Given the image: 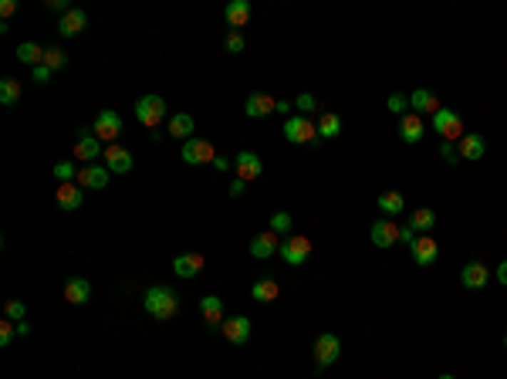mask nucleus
<instances>
[{
  "mask_svg": "<svg viewBox=\"0 0 507 379\" xmlns=\"http://www.w3.org/2000/svg\"><path fill=\"white\" fill-rule=\"evenodd\" d=\"M145 312L153 315V318H159V322H169V318H176V312H180V291L169 285H156L145 291Z\"/></svg>",
  "mask_w": 507,
  "mask_h": 379,
  "instance_id": "nucleus-1",
  "label": "nucleus"
},
{
  "mask_svg": "<svg viewBox=\"0 0 507 379\" xmlns=\"http://www.w3.org/2000/svg\"><path fill=\"white\" fill-rule=\"evenodd\" d=\"M285 139L291 146H318V122H312L308 116H287Z\"/></svg>",
  "mask_w": 507,
  "mask_h": 379,
  "instance_id": "nucleus-2",
  "label": "nucleus"
},
{
  "mask_svg": "<svg viewBox=\"0 0 507 379\" xmlns=\"http://www.w3.org/2000/svg\"><path fill=\"white\" fill-rule=\"evenodd\" d=\"M433 132L443 136V143H460V139H464V118H460V112L440 108V112L433 116Z\"/></svg>",
  "mask_w": 507,
  "mask_h": 379,
  "instance_id": "nucleus-3",
  "label": "nucleus"
},
{
  "mask_svg": "<svg viewBox=\"0 0 507 379\" xmlns=\"http://www.w3.org/2000/svg\"><path fill=\"white\" fill-rule=\"evenodd\" d=\"M135 118H139L149 132H156L159 122L166 118V102H163L159 95H143V98L135 102Z\"/></svg>",
  "mask_w": 507,
  "mask_h": 379,
  "instance_id": "nucleus-4",
  "label": "nucleus"
},
{
  "mask_svg": "<svg viewBox=\"0 0 507 379\" xmlns=\"http://www.w3.org/2000/svg\"><path fill=\"white\" fill-rule=\"evenodd\" d=\"M338 355H342V339H338L335 332H322V335L314 339V366L318 369L335 366Z\"/></svg>",
  "mask_w": 507,
  "mask_h": 379,
  "instance_id": "nucleus-5",
  "label": "nucleus"
},
{
  "mask_svg": "<svg viewBox=\"0 0 507 379\" xmlns=\"http://www.w3.org/2000/svg\"><path fill=\"white\" fill-rule=\"evenodd\" d=\"M277 254L285 258V264H295V268H298V264H304L312 258V241L304 234H291L281 241V251H277Z\"/></svg>",
  "mask_w": 507,
  "mask_h": 379,
  "instance_id": "nucleus-6",
  "label": "nucleus"
},
{
  "mask_svg": "<svg viewBox=\"0 0 507 379\" xmlns=\"http://www.w3.org/2000/svg\"><path fill=\"white\" fill-rule=\"evenodd\" d=\"M91 132L102 139V143H116L118 136H122V116H118L116 108H102L98 116H95V126H91Z\"/></svg>",
  "mask_w": 507,
  "mask_h": 379,
  "instance_id": "nucleus-7",
  "label": "nucleus"
},
{
  "mask_svg": "<svg viewBox=\"0 0 507 379\" xmlns=\"http://www.w3.org/2000/svg\"><path fill=\"white\" fill-rule=\"evenodd\" d=\"M217 159V149L207 143V139H186L183 143V163H190V166H207Z\"/></svg>",
  "mask_w": 507,
  "mask_h": 379,
  "instance_id": "nucleus-8",
  "label": "nucleus"
},
{
  "mask_svg": "<svg viewBox=\"0 0 507 379\" xmlns=\"http://www.w3.org/2000/svg\"><path fill=\"white\" fill-rule=\"evenodd\" d=\"M234 166H237V180H244V183H254V180H260V176H264V159H260L254 149L237 153Z\"/></svg>",
  "mask_w": 507,
  "mask_h": 379,
  "instance_id": "nucleus-9",
  "label": "nucleus"
},
{
  "mask_svg": "<svg viewBox=\"0 0 507 379\" xmlns=\"http://www.w3.org/2000/svg\"><path fill=\"white\" fill-rule=\"evenodd\" d=\"M98 156H105V153H102V139H98L91 129H81L78 136H75V159H81V163L88 166V163H95Z\"/></svg>",
  "mask_w": 507,
  "mask_h": 379,
  "instance_id": "nucleus-10",
  "label": "nucleus"
},
{
  "mask_svg": "<svg viewBox=\"0 0 507 379\" xmlns=\"http://www.w3.org/2000/svg\"><path fill=\"white\" fill-rule=\"evenodd\" d=\"M369 237H372V244L376 248H396L399 244V223H392L389 217H379V221H372V231H369Z\"/></svg>",
  "mask_w": 507,
  "mask_h": 379,
  "instance_id": "nucleus-11",
  "label": "nucleus"
},
{
  "mask_svg": "<svg viewBox=\"0 0 507 379\" xmlns=\"http://www.w3.org/2000/svg\"><path fill=\"white\" fill-rule=\"evenodd\" d=\"M250 258H257V261H267V258H274L277 251H281V241H277V234L274 231H264V234H254L250 237Z\"/></svg>",
  "mask_w": 507,
  "mask_h": 379,
  "instance_id": "nucleus-12",
  "label": "nucleus"
},
{
  "mask_svg": "<svg viewBox=\"0 0 507 379\" xmlns=\"http://www.w3.org/2000/svg\"><path fill=\"white\" fill-rule=\"evenodd\" d=\"M460 281H464V288H470V291H481V288L491 281V268L483 261H467L464 271H460Z\"/></svg>",
  "mask_w": 507,
  "mask_h": 379,
  "instance_id": "nucleus-13",
  "label": "nucleus"
},
{
  "mask_svg": "<svg viewBox=\"0 0 507 379\" xmlns=\"http://www.w3.org/2000/svg\"><path fill=\"white\" fill-rule=\"evenodd\" d=\"M426 136V122H423V116H416V112H406L403 118H399V139L409 146H416L419 139Z\"/></svg>",
  "mask_w": 507,
  "mask_h": 379,
  "instance_id": "nucleus-14",
  "label": "nucleus"
},
{
  "mask_svg": "<svg viewBox=\"0 0 507 379\" xmlns=\"http://www.w3.org/2000/svg\"><path fill=\"white\" fill-rule=\"evenodd\" d=\"M223 332V339L227 342H234V345H244V342L250 339V318L247 315H234V318H227L220 325Z\"/></svg>",
  "mask_w": 507,
  "mask_h": 379,
  "instance_id": "nucleus-15",
  "label": "nucleus"
},
{
  "mask_svg": "<svg viewBox=\"0 0 507 379\" xmlns=\"http://www.w3.org/2000/svg\"><path fill=\"white\" fill-rule=\"evenodd\" d=\"M78 186H85V190H105V186H108V166H102V163H88V166H81L78 170Z\"/></svg>",
  "mask_w": 507,
  "mask_h": 379,
  "instance_id": "nucleus-16",
  "label": "nucleus"
},
{
  "mask_svg": "<svg viewBox=\"0 0 507 379\" xmlns=\"http://www.w3.org/2000/svg\"><path fill=\"white\" fill-rule=\"evenodd\" d=\"M409 254H413V261H416L419 268H429V264L440 258V244H436L429 234H423V237H416V244L409 248Z\"/></svg>",
  "mask_w": 507,
  "mask_h": 379,
  "instance_id": "nucleus-17",
  "label": "nucleus"
},
{
  "mask_svg": "<svg viewBox=\"0 0 507 379\" xmlns=\"http://www.w3.org/2000/svg\"><path fill=\"white\" fill-rule=\"evenodd\" d=\"M409 108L416 112V116H436L443 105H440V98H436V92H429V89H416V92L409 95Z\"/></svg>",
  "mask_w": 507,
  "mask_h": 379,
  "instance_id": "nucleus-18",
  "label": "nucleus"
},
{
  "mask_svg": "<svg viewBox=\"0 0 507 379\" xmlns=\"http://www.w3.org/2000/svg\"><path fill=\"white\" fill-rule=\"evenodd\" d=\"M203 264H207V258H203V254L186 251V254H176V258H173V271H176L180 278H196L200 271H203Z\"/></svg>",
  "mask_w": 507,
  "mask_h": 379,
  "instance_id": "nucleus-19",
  "label": "nucleus"
},
{
  "mask_svg": "<svg viewBox=\"0 0 507 379\" xmlns=\"http://www.w3.org/2000/svg\"><path fill=\"white\" fill-rule=\"evenodd\" d=\"M105 166H108V173H129L132 170V153L126 149V146H105Z\"/></svg>",
  "mask_w": 507,
  "mask_h": 379,
  "instance_id": "nucleus-20",
  "label": "nucleus"
},
{
  "mask_svg": "<svg viewBox=\"0 0 507 379\" xmlns=\"http://www.w3.org/2000/svg\"><path fill=\"white\" fill-rule=\"evenodd\" d=\"M200 315H203V322H207V328H217L223 325V298H217V295H203L200 298Z\"/></svg>",
  "mask_w": 507,
  "mask_h": 379,
  "instance_id": "nucleus-21",
  "label": "nucleus"
},
{
  "mask_svg": "<svg viewBox=\"0 0 507 379\" xmlns=\"http://www.w3.org/2000/svg\"><path fill=\"white\" fill-rule=\"evenodd\" d=\"M456 149H460V159L477 163V159H483V153H487V143H483L481 132H464V139L456 143Z\"/></svg>",
  "mask_w": 507,
  "mask_h": 379,
  "instance_id": "nucleus-22",
  "label": "nucleus"
},
{
  "mask_svg": "<svg viewBox=\"0 0 507 379\" xmlns=\"http://www.w3.org/2000/svg\"><path fill=\"white\" fill-rule=\"evenodd\" d=\"M88 27V14L78 11V7H71L68 14H61V21H58V31H61V38H75Z\"/></svg>",
  "mask_w": 507,
  "mask_h": 379,
  "instance_id": "nucleus-23",
  "label": "nucleus"
},
{
  "mask_svg": "<svg viewBox=\"0 0 507 379\" xmlns=\"http://www.w3.org/2000/svg\"><path fill=\"white\" fill-rule=\"evenodd\" d=\"M54 200H58V207L61 210L75 213V210L85 203V193H81V186H75V183H61L58 190H54Z\"/></svg>",
  "mask_w": 507,
  "mask_h": 379,
  "instance_id": "nucleus-24",
  "label": "nucleus"
},
{
  "mask_svg": "<svg viewBox=\"0 0 507 379\" xmlns=\"http://www.w3.org/2000/svg\"><path fill=\"white\" fill-rule=\"evenodd\" d=\"M274 108H277V102H274L271 95H264V92H250V95H247V102H244V112H247L250 118L271 116Z\"/></svg>",
  "mask_w": 507,
  "mask_h": 379,
  "instance_id": "nucleus-25",
  "label": "nucleus"
},
{
  "mask_svg": "<svg viewBox=\"0 0 507 379\" xmlns=\"http://www.w3.org/2000/svg\"><path fill=\"white\" fill-rule=\"evenodd\" d=\"M91 298V281L88 278H68L65 281V301L68 305H85Z\"/></svg>",
  "mask_w": 507,
  "mask_h": 379,
  "instance_id": "nucleus-26",
  "label": "nucleus"
},
{
  "mask_svg": "<svg viewBox=\"0 0 507 379\" xmlns=\"http://www.w3.org/2000/svg\"><path fill=\"white\" fill-rule=\"evenodd\" d=\"M277 295H281V285H277L274 278H260V281H254V285H250V298L260 301V305H271V301H277Z\"/></svg>",
  "mask_w": 507,
  "mask_h": 379,
  "instance_id": "nucleus-27",
  "label": "nucleus"
},
{
  "mask_svg": "<svg viewBox=\"0 0 507 379\" xmlns=\"http://www.w3.org/2000/svg\"><path fill=\"white\" fill-rule=\"evenodd\" d=\"M223 17H227V24L234 27H244L250 21V0H230L227 7H223Z\"/></svg>",
  "mask_w": 507,
  "mask_h": 379,
  "instance_id": "nucleus-28",
  "label": "nucleus"
},
{
  "mask_svg": "<svg viewBox=\"0 0 507 379\" xmlns=\"http://www.w3.org/2000/svg\"><path fill=\"white\" fill-rule=\"evenodd\" d=\"M169 136H176V139H193V129H196V122H193V116H186V112H176V116H169Z\"/></svg>",
  "mask_w": 507,
  "mask_h": 379,
  "instance_id": "nucleus-29",
  "label": "nucleus"
},
{
  "mask_svg": "<svg viewBox=\"0 0 507 379\" xmlns=\"http://www.w3.org/2000/svg\"><path fill=\"white\" fill-rule=\"evenodd\" d=\"M376 203H379V210H382V213H389V217H399V213L406 210V200H403L399 190H386V193H379Z\"/></svg>",
  "mask_w": 507,
  "mask_h": 379,
  "instance_id": "nucleus-30",
  "label": "nucleus"
},
{
  "mask_svg": "<svg viewBox=\"0 0 507 379\" xmlns=\"http://www.w3.org/2000/svg\"><path fill=\"white\" fill-rule=\"evenodd\" d=\"M335 136H342V116L322 112L318 116V139H335Z\"/></svg>",
  "mask_w": 507,
  "mask_h": 379,
  "instance_id": "nucleus-31",
  "label": "nucleus"
},
{
  "mask_svg": "<svg viewBox=\"0 0 507 379\" xmlns=\"http://www.w3.org/2000/svg\"><path fill=\"white\" fill-rule=\"evenodd\" d=\"M17 61H21V65L38 68L41 61H44V48L34 44V41H24V44H17Z\"/></svg>",
  "mask_w": 507,
  "mask_h": 379,
  "instance_id": "nucleus-32",
  "label": "nucleus"
},
{
  "mask_svg": "<svg viewBox=\"0 0 507 379\" xmlns=\"http://www.w3.org/2000/svg\"><path fill=\"white\" fill-rule=\"evenodd\" d=\"M409 227H413L416 234H429V231L436 227V213H433V210H429V207L416 210V213L409 217Z\"/></svg>",
  "mask_w": 507,
  "mask_h": 379,
  "instance_id": "nucleus-33",
  "label": "nucleus"
},
{
  "mask_svg": "<svg viewBox=\"0 0 507 379\" xmlns=\"http://www.w3.org/2000/svg\"><path fill=\"white\" fill-rule=\"evenodd\" d=\"M0 102H4V105H17V102H21V81H17V79H0Z\"/></svg>",
  "mask_w": 507,
  "mask_h": 379,
  "instance_id": "nucleus-34",
  "label": "nucleus"
},
{
  "mask_svg": "<svg viewBox=\"0 0 507 379\" xmlns=\"http://www.w3.org/2000/svg\"><path fill=\"white\" fill-rule=\"evenodd\" d=\"M271 231L281 237H291V213L287 210H274L271 213Z\"/></svg>",
  "mask_w": 507,
  "mask_h": 379,
  "instance_id": "nucleus-35",
  "label": "nucleus"
},
{
  "mask_svg": "<svg viewBox=\"0 0 507 379\" xmlns=\"http://www.w3.org/2000/svg\"><path fill=\"white\" fill-rule=\"evenodd\" d=\"M386 105H389L392 116H399V118H403L406 112H413V108H409V95H403V92H392L389 98H386Z\"/></svg>",
  "mask_w": 507,
  "mask_h": 379,
  "instance_id": "nucleus-36",
  "label": "nucleus"
},
{
  "mask_svg": "<svg viewBox=\"0 0 507 379\" xmlns=\"http://www.w3.org/2000/svg\"><path fill=\"white\" fill-rule=\"evenodd\" d=\"M41 65H48L51 71H58V68L68 65V54L61 51V48H44V61H41Z\"/></svg>",
  "mask_w": 507,
  "mask_h": 379,
  "instance_id": "nucleus-37",
  "label": "nucleus"
},
{
  "mask_svg": "<svg viewBox=\"0 0 507 379\" xmlns=\"http://www.w3.org/2000/svg\"><path fill=\"white\" fill-rule=\"evenodd\" d=\"M54 180H58V183H75V180H78L75 163H54Z\"/></svg>",
  "mask_w": 507,
  "mask_h": 379,
  "instance_id": "nucleus-38",
  "label": "nucleus"
},
{
  "mask_svg": "<svg viewBox=\"0 0 507 379\" xmlns=\"http://www.w3.org/2000/svg\"><path fill=\"white\" fill-rule=\"evenodd\" d=\"M295 108H298V116H312V112H318V98L312 92H301L295 98Z\"/></svg>",
  "mask_w": 507,
  "mask_h": 379,
  "instance_id": "nucleus-39",
  "label": "nucleus"
},
{
  "mask_svg": "<svg viewBox=\"0 0 507 379\" xmlns=\"http://www.w3.org/2000/svg\"><path fill=\"white\" fill-rule=\"evenodd\" d=\"M4 315H7V322H24V315H27V308H24V301H7L4 305Z\"/></svg>",
  "mask_w": 507,
  "mask_h": 379,
  "instance_id": "nucleus-40",
  "label": "nucleus"
},
{
  "mask_svg": "<svg viewBox=\"0 0 507 379\" xmlns=\"http://www.w3.org/2000/svg\"><path fill=\"white\" fill-rule=\"evenodd\" d=\"M223 48H227L230 54H240V51H244V38H240L237 31H230V34H227V41H223Z\"/></svg>",
  "mask_w": 507,
  "mask_h": 379,
  "instance_id": "nucleus-41",
  "label": "nucleus"
},
{
  "mask_svg": "<svg viewBox=\"0 0 507 379\" xmlns=\"http://www.w3.org/2000/svg\"><path fill=\"white\" fill-rule=\"evenodd\" d=\"M440 156L450 163V166H456V159H460V149H456V143H440Z\"/></svg>",
  "mask_w": 507,
  "mask_h": 379,
  "instance_id": "nucleus-42",
  "label": "nucleus"
},
{
  "mask_svg": "<svg viewBox=\"0 0 507 379\" xmlns=\"http://www.w3.org/2000/svg\"><path fill=\"white\" fill-rule=\"evenodd\" d=\"M51 68L48 65H38V68H31V81H38V85H48V81H51Z\"/></svg>",
  "mask_w": 507,
  "mask_h": 379,
  "instance_id": "nucleus-43",
  "label": "nucleus"
},
{
  "mask_svg": "<svg viewBox=\"0 0 507 379\" xmlns=\"http://www.w3.org/2000/svg\"><path fill=\"white\" fill-rule=\"evenodd\" d=\"M416 231H413V227H409V223H403V227H399V244H406V248H413V244H416Z\"/></svg>",
  "mask_w": 507,
  "mask_h": 379,
  "instance_id": "nucleus-44",
  "label": "nucleus"
},
{
  "mask_svg": "<svg viewBox=\"0 0 507 379\" xmlns=\"http://www.w3.org/2000/svg\"><path fill=\"white\" fill-rule=\"evenodd\" d=\"M14 335H17V328H14V322H4V325H0V345L7 349V345L14 342Z\"/></svg>",
  "mask_w": 507,
  "mask_h": 379,
  "instance_id": "nucleus-45",
  "label": "nucleus"
},
{
  "mask_svg": "<svg viewBox=\"0 0 507 379\" xmlns=\"http://www.w3.org/2000/svg\"><path fill=\"white\" fill-rule=\"evenodd\" d=\"M230 166H234V159H227V156H220V153H217V159H213V170L227 173V170H230Z\"/></svg>",
  "mask_w": 507,
  "mask_h": 379,
  "instance_id": "nucleus-46",
  "label": "nucleus"
},
{
  "mask_svg": "<svg viewBox=\"0 0 507 379\" xmlns=\"http://www.w3.org/2000/svg\"><path fill=\"white\" fill-rule=\"evenodd\" d=\"M227 193H230V196H234V200H237V196H244V193H247V183H244V180H234V183H230V190H227Z\"/></svg>",
  "mask_w": 507,
  "mask_h": 379,
  "instance_id": "nucleus-47",
  "label": "nucleus"
},
{
  "mask_svg": "<svg viewBox=\"0 0 507 379\" xmlns=\"http://www.w3.org/2000/svg\"><path fill=\"white\" fill-rule=\"evenodd\" d=\"M14 11H17V4H14V0H0V14H4V21H7Z\"/></svg>",
  "mask_w": 507,
  "mask_h": 379,
  "instance_id": "nucleus-48",
  "label": "nucleus"
},
{
  "mask_svg": "<svg viewBox=\"0 0 507 379\" xmlns=\"http://www.w3.org/2000/svg\"><path fill=\"white\" fill-rule=\"evenodd\" d=\"M494 278H497V281H501V285H504V288H507V261H501V264H497V271H494Z\"/></svg>",
  "mask_w": 507,
  "mask_h": 379,
  "instance_id": "nucleus-49",
  "label": "nucleus"
},
{
  "mask_svg": "<svg viewBox=\"0 0 507 379\" xmlns=\"http://www.w3.org/2000/svg\"><path fill=\"white\" fill-rule=\"evenodd\" d=\"M48 7H51V11H71V7H68V4H65V0H48Z\"/></svg>",
  "mask_w": 507,
  "mask_h": 379,
  "instance_id": "nucleus-50",
  "label": "nucleus"
},
{
  "mask_svg": "<svg viewBox=\"0 0 507 379\" xmlns=\"http://www.w3.org/2000/svg\"><path fill=\"white\" fill-rule=\"evenodd\" d=\"M14 328H17V335H31V325H27V322H14Z\"/></svg>",
  "mask_w": 507,
  "mask_h": 379,
  "instance_id": "nucleus-51",
  "label": "nucleus"
},
{
  "mask_svg": "<svg viewBox=\"0 0 507 379\" xmlns=\"http://www.w3.org/2000/svg\"><path fill=\"white\" fill-rule=\"evenodd\" d=\"M274 112H281V116H291V102H277V108Z\"/></svg>",
  "mask_w": 507,
  "mask_h": 379,
  "instance_id": "nucleus-52",
  "label": "nucleus"
},
{
  "mask_svg": "<svg viewBox=\"0 0 507 379\" xmlns=\"http://www.w3.org/2000/svg\"><path fill=\"white\" fill-rule=\"evenodd\" d=\"M440 379H456V376H454V373H443V376H440Z\"/></svg>",
  "mask_w": 507,
  "mask_h": 379,
  "instance_id": "nucleus-53",
  "label": "nucleus"
},
{
  "mask_svg": "<svg viewBox=\"0 0 507 379\" xmlns=\"http://www.w3.org/2000/svg\"><path fill=\"white\" fill-rule=\"evenodd\" d=\"M504 349H507V335H504Z\"/></svg>",
  "mask_w": 507,
  "mask_h": 379,
  "instance_id": "nucleus-54",
  "label": "nucleus"
}]
</instances>
